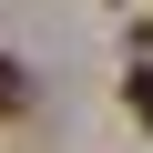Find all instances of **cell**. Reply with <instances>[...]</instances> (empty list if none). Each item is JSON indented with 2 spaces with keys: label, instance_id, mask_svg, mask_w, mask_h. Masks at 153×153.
<instances>
[{
  "label": "cell",
  "instance_id": "6da1fadb",
  "mask_svg": "<svg viewBox=\"0 0 153 153\" xmlns=\"http://www.w3.org/2000/svg\"><path fill=\"white\" fill-rule=\"evenodd\" d=\"M21 112H31V71L0 51V123H21Z\"/></svg>",
  "mask_w": 153,
  "mask_h": 153
},
{
  "label": "cell",
  "instance_id": "7a4b0ae2",
  "mask_svg": "<svg viewBox=\"0 0 153 153\" xmlns=\"http://www.w3.org/2000/svg\"><path fill=\"white\" fill-rule=\"evenodd\" d=\"M123 102H133V112L153 123V61H133V82H123Z\"/></svg>",
  "mask_w": 153,
  "mask_h": 153
}]
</instances>
